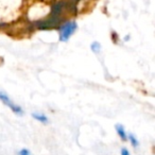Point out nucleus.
Here are the masks:
<instances>
[{
	"label": "nucleus",
	"mask_w": 155,
	"mask_h": 155,
	"mask_svg": "<svg viewBox=\"0 0 155 155\" xmlns=\"http://www.w3.org/2000/svg\"><path fill=\"white\" fill-rule=\"evenodd\" d=\"M77 29H78V24L74 21V20H68V21L62 24L60 26V29H58L60 41H67L71 36H72L73 33L75 32Z\"/></svg>",
	"instance_id": "nucleus-1"
},
{
	"label": "nucleus",
	"mask_w": 155,
	"mask_h": 155,
	"mask_svg": "<svg viewBox=\"0 0 155 155\" xmlns=\"http://www.w3.org/2000/svg\"><path fill=\"white\" fill-rule=\"evenodd\" d=\"M0 101L2 102L3 104H5V105H7L8 107H9L10 110L14 113V114L18 115V116H22V115H24V110L21 108V106H19L18 104L14 103V102L10 99L9 96H8L7 94L2 91H0Z\"/></svg>",
	"instance_id": "nucleus-2"
},
{
	"label": "nucleus",
	"mask_w": 155,
	"mask_h": 155,
	"mask_svg": "<svg viewBox=\"0 0 155 155\" xmlns=\"http://www.w3.org/2000/svg\"><path fill=\"white\" fill-rule=\"evenodd\" d=\"M115 129H116V132H117V134H118L119 137H120V139L122 140V141H127V132H125L124 127H123L122 124H116Z\"/></svg>",
	"instance_id": "nucleus-3"
},
{
	"label": "nucleus",
	"mask_w": 155,
	"mask_h": 155,
	"mask_svg": "<svg viewBox=\"0 0 155 155\" xmlns=\"http://www.w3.org/2000/svg\"><path fill=\"white\" fill-rule=\"evenodd\" d=\"M32 117L35 119V120H37L38 122L41 123H48L49 122V119H48V117L46 116L45 114H41V113H32Z\"/></svg>",
	"instance_id": "nucleus-4"
},
{
	"label": "nucleus",
	"mask_w": 155,
	"mask_h": 155,
	"mask_svg": "<svg viewBox=\"0 0 155 155\" xmlns=\"http://www.w3.org/2000/svg\"><path fill=\"white\" fill-rule=\"evenodd\" d=\"M127 139L130 140V143L132 144V147L133 148H138V146H139V141H138V139L136 138V136L134 135V134H129L127 135Z\"/></svg>",
	"instance_id": "nucleus-5"
},
{
	"label": "nucleus",
	"mask_w": 155,
	"mask_h": 155,
	"mask_svg": "<svg viewBox=\"0 0 155 155\" xmlns=\"http://www.w3.org/2000/svg\"><path fill=\"white\" fill-rule=\"evenodd\" d=\"M91 49L94 53H99L100 50H101V45H100L99 41H94L91 45Z\"/></svg>",
	"instance_id": "nucleus-6"
},
{
	"label": "nucleus",
	"mask_w": 155,
	"mask_h": 155,
	"mask_svg": "<svg viewBox=\"0 0 155 155\" xmlns=\"http://www.w3.org/2000/svg\"><path fill=\"white\" fill-rule=\"evenodd\" d=\"M17 154L18 155H32L30 152V150H28V149H21L20 151H18Z\"/></svg>",
	"instance_id": "nucleus-7"
},
{
	"label": "nucleus",
	"mask_w": 155,
	"mask_h": 155,
	"mask_svg": "<svg viewBox=\"0 0 155 155\" xmlns=\"http://www.w3.org/2000/svg\"><path fill=\"white\" fill-rule=\"evenodd\" d=\"M120 154L121 155H131V153H130V151L127 150V148H121V150H120Z\"/></svg>",
	"instance_id": "nucleus-8"
}]
</instances>
